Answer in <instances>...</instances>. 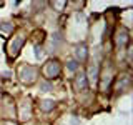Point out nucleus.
Returning <instances> with one entry per match:
<instances>
[{
    "label": "nucleus",
    "instance_id": "1",
    "mask_svg": "<svg viewBox=\"0 0 133 125\" xmlns=\"http://www.w3.org/2000/svg\"><path fill=\"white\" fill-rule=\"evenodd\" d=\"M25 40H27L25 33H18V35L14 37V39L8 40V43H7V47H5L8 60H12V58H17V57H18V53H20V50H22V47H23Z\"/></svg>",
    "mask_w": 133,
    "mask_h": 125
},
{
    "label": "nucleus",
    "instance_id": "2",
    "mask_svg": "<svg viewBox=\"0 0 133 125\" xmlns=\"http://www.w3.org/2000/svg\"><path fill=\"white\" fill-rule=\"evenodd\" d=\"M42 73H43L45 80H52V78L60 77L62 73V65L57 58H50V60L45 62V65L42 67Z\"/></svg>",
    "mask_w": 133,
    "mask_h": 125
},
{
    "label": "nucleus",
    "instance_id": "3",
    "mask_svg": "<svg viewBox=\"0 0 133 125\" xmlns=\"http://www.w3.org/2000/svg\"><path fill=\"white\" fill-rule=\"evenodd\" d=\"M18 77H20V82L22 83L32 85L37 80V77H38V68L33 67V65H22L18 70Z\"/></svg>",
    "mask_w": 133,
    "mask_h": 125
},
{
    "label": "nucleus",
    "instance_id": "4",
    "mask_svg": "<svg viewBox=\"0 0 133 125\" xmlns=\"http://www.w3.org/2000/svg\"><path fill=\"white\" fill-rule=\"evenodd\" d=\"M113 77H115V70H113V67L108 64L105 73L102 75V85H100V90H102V92H107L108 89H110L111 82H113Z\"/></svg>",
    "mask_w": 133,
    "mask_h": 125
},
{
    "label": "nucleus",
    "instance_id": "5",
    "mask_svg": "<svg viewBox=\"0 0 133 125\" xmlns=\"http://www.w3.org/2000/svg\"><path fill=\"white\" fill-rule=\"evenodd\" d=\"M73 89H75V92H87V89H88V80L85 77V72H78L73 77Z\"/></svg>",
    "mask_w": 133,
    "mask_h": 125
},
{
    "label": "nucleus",
    "instance_id": "6",
    "mask_svg": "<svg viewBox=\"0 0 133 125\" xmlns=\"http://www.w3.org/2000/svg\"><path fill=\"white\" fill-rule=\"evenodd\" d=\"M128 43H130V33H128L127 28H120V30L115 33V47L123 48L125 45H128Z\"/></svg>",
    "mask_w": 133,
    "mask_h": 125
},
{
    "label": "nucleus",
    "instance_id": "7",
    "mask_svg": "<svg viewBox=\"0 0 133 125\" xmlns=\"http://www.w3.org/2000/svg\"><path fill=\"white\" fill-rule=\"evenodd\" d=\"M73 55H75V60H77L78 64L87 62V58H88V47H87V43H83V42H82V43L75 45Z\"/></svg>",
    "mask_w": 133,
    "mask_h": 125
},
{
    "label": "nucleus",
    "instance_id": "8",
    "mask_svg": "<svg viewBox=\"0 0 133 125\" xmlns=\"http://www.w3.org/2000/svg\"><path fill=\"white\" fill-rule=\"evenodd\" d=\"M87 80H88V85L90 83H97V80L100 78V67L97 62H93V64H90L88 67V73H85Z\"/></svg>",
    "mask_w": 133,
    "mask_h": 125
},
{
    "label": "nucleus",
    "instance_id": "9",
    "mask_svg": "<svg viewBox=\"0 0 133 125\" xmlns=\"http://www.w3.org/2000/svg\"><path fill=\"white\" fill-rule=\"evenodd\" d=\"M18 117H20L22 122L32 118V105H30V100H28V98H23V102L20 103V114H18Z\"/></svg>",
    "mask_w": 133,
    "mask_h": 125
},
{
    "label": "nucleus",
    "instance_id": "10",
    "mask_svg": "<svg viewBox=\"0 0 133 125\" xmlns=\"http://www.w3.org/2000/svg\"><path fill=\"white\" fill-rule=\"evenodd\" d=\"M38 107H40V110L42 112H52L53 108H55V102L53 100H50V98H45V100H40L38 102Z\"/></svg>",
    "mask_w": 133,
    "mask_h": 125
},
{
    "label": "nucleus",
    "instance_id": "11",
    "mask_svg": "<svg viewBox=\"0 0 133 125\" xmlns=\"http://www.w3.org/2000/svg\"><path fill=\"white\" fill-rule=\"evenodd\" d=\"M14 23H7V22H2L0 23V33H10V32H14Z\"/></svg>",
    "mask_w": 133,
    "mask_h": 125
},
{
    "label": "nucleus",
    "instance_id": "12",
    "mask_svg": "<svg viewBox=\"0 0 133 125\" xmlns=\"http://www.w3.org/2000/svg\"><path fill=\"white\" fill-rule=\"evenodd\" d=\"M66 68H68L70 72H78V70H80V64H78V62L73 58V60H68V62H66Z\"/></svg>",
    "mask_w": 133,
    "mask_h": 125
},
{
    "label": "nucleus",
    "instance_id": "13",
    "mask_svg": "<svg viewBox=\"0 0 133 125\" xmlns=\"http://www.w3.org/2000/svg\"><path fill=\"white\" fill-rule=\"evenodd\" d=\"M33 50H35V52H33V53H35V58H37V60H40V58H43V47H42V45H38V43H37V45H33Z\"/></svg>",
    "mask_w": 133,
    "mask_h": 125
},
{
    "label": "nucleus",
    "instance_id": "14",
    "mask_svg": "<svg viewBox=\"0 0 133 125\" xmlns=\"http://www.w3.org/2000/svg\"><path fill=\"white\" fill-rule=\"evenodd\" d=\"M38 87H40V92H50V90H53L52 83H50L48 80H42Z\"/></svg>",
    "mask_w": 133,
    "mask_h": 125
},
{
    "label": "nucleus",
    "instance_id": "15",
    "mask_svg": "<svg viewBox=\"0 0 133 125\" xmlns=\"http://www.w3.org/2000/svg\"><path fill=\"white\" fill-rule=\"evenodd\" d=\"M52 7L58 8L57 12H62V10H63V8L66 7V2H53V3H52Z\"/></svg>",
    "mask_w": 133,
    "mask_h": 125
},
{
    "label": "nucleus",
    "instance_id": "16",
    "mask_svg": "<svg viewBox=\"0 0 133 125\" xmlns=\"http://www.w3.org/2000/svg\"><path fill=\"white\" fill-rule=\"evenodd\" d=\"M0 125H17V123H14L12 120H8V118H7V120H3V122L0 123Z\"/></svg>",
    "mask_w": 133,
    "mask_h": 125
},
{
    "label": "nucleus",
    "instance_id": "17",
    "mask_svg": "<svg viewBox=\"0 0 133 125\" xmlns=\"http://www.w3.org/2000/svg\"><path fill=\"white\" fill-rule=\"evenodd\" d=\"M2 75H3L5 78H8V75H10V72H2Z\"/></svg>",
    "mask_w": 133,
    "mask_h": 125
}]
</instances>
